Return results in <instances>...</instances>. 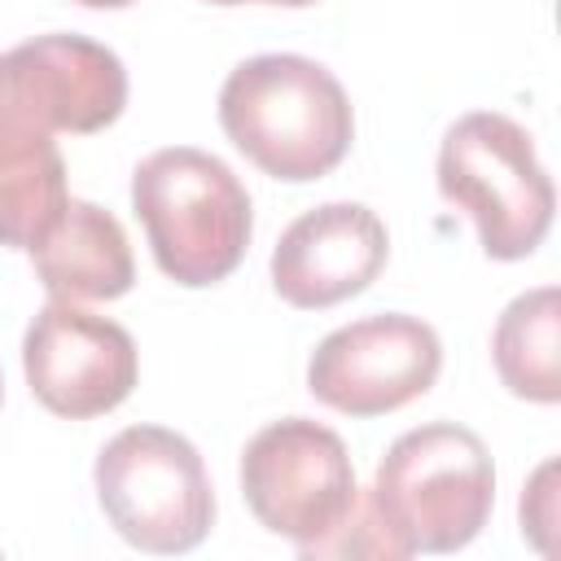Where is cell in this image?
Masks as SVG:
<instances>
[{"label":"cell","instance_id":"cell-1","mask_svg":"<svg viewBox=\"0 0 561 561\" xmlns=\"http://www.w3.org/2000/svg\"><path fill=\"white\" fill-rule=\"evenodd\" d=\"M219 127L259 171L302 184L329 175L346 158L355 114L342 83L320 61L263 53L224 79Z\"/></svg>","mask_w":561,"mask_h":561},{"label":"cell","instance_id":"cell-2","mask_svg":"<svg viewBox=\"0 0 561 561\" xmlns=\"http://www.w3.org/2000/svg\"><path fill=\"white\" fill-rule=\"evenodd\" d=\"M364 504L394 557L456 552L478 539L491 517L495 469L473 430L434 421L390 443Z\"/></svg>","mask_w":561,"mask_h":561},{"label":"cell","instance_id":"cell-3","mask_svg":"<svg viewBox=\"0 0 561 561\" xmlns=\"http://www.w3.org/2000/svg\"><path fill=\"white\" fill-rule=\"evenodd\" d=\"M131 206L162 276L188 289L237 272L254 232L245 184L224 158L193 145L149 153L131 175Z\"/></svg>","mask_w":561,"mask_h":561},{"label":"cell","instance_id":"cell-4","mask_svg":"<svg viewBox=\"0 0 561 561\" xmlns=\"http://www.w3.org/2000/svg\"><path fill=\"white\" fill-rule=\"evenodd\" d=\"M438 193L478 224L500 263L526 259L552 228L557 193L522 123L495 110L456 118L438 145Z\"/></svg>","mask_w":561,"mask_h":561},{"label":"cell","instance_id":"cell-5","mask_svg":"<svg viewBox=\"0 0 561 561\" xmlns=\"http://www.w3.org/2000/svg\"><path fill=\"white\" fill-rule=\"evenodd\" d=\"M96 500L140 552H188L215 526V495L197 447L162 425H127L96 456Z\"/></svg>","mask_w":561,"mask_h":561},{"label":"cell","instance_id":"cell-6","mask_svg":"<svg viewBox=\"0 0 561 561\" xmlns=\"http://www.w3.org/2000/svg\"><path fill=\"white\" fill-rule=\"evenodd\" d=\"M127 105V70L88 35H39L0 53V149L101 131Z\"/></svg>","mask_w":561,"mask_h":561},{"label":"cell","instance_id":"cell-7","mask_svg":"<svg viewBox=\"0 0 561 561\" xmlns=\"http://www.w3.org/2000/svg\"><path fill=\"white\" fill-rule=\"evenodd\" d=\"M241 491L250 513L302 548L329 539L355 508V465L346 443L307 416L263 425L241 451Z\"/></svg>","mask_w":561,"mask_h":561},{"label":"cell","instance_id":"cell-8","mask_svg":"<svg viewBox=\"0 0 561 561\" xmlns=\"http://www.w3.org/2000/svg\"><path fill=\"white\" fill-rule=\"evenodd\" d=\"M443 368L438 333L403 311L333 329L307 364V390L346 416H386L421 399Z\"/></svg>","mask_w":561,"mask_h":561},{"label":"cell","instance_id":"cell-9","mask_svg":"<svg viewBox=\"0 0 561 561\" xmlns=\"http://www.w3.org/2000/svg\"><path fill=\"white\" fill-rule=\"evenodd\" d=\"M31 394L70 421L114 412L136 386V342L123 324L92 316L66 298L39 307L22 337Z\"/></svg>","mask_w":561,"mask_h":561},{"label":"cell","instance_id":"cell-10","mask_svg":"<svg viewBox=\"0 0 561 561\" xmlns=\"http://www.w3.org/2000/svg\"><path fill=\"white\" fill-rule=\"evenodd\" d=\"M386 224L359 202H329L298 215L272 250V285L289 307L320 311L355 298L386 267Z\"/></svg>","mask_w":561,"mask_h":561},{"label":"cell","instance_id":"cell-11","mask_svg":"<svg viewBox=\"0 0 561 561\" xmlns=\"http://www.w3.org/2000/svg\"><path fill=\"white\" fill-rule=\"evenodd\" d=\"M31 259H35V272L44 280V289L53 298H66V302L123 298L136 280L127 232L96 202H75L70 197L61 219L31 250Z\"/></svg>","mask_w":561,"mask_h":561},{"label":"cell","instance_id":"cell-12","mask_svg":"<svg viewBox=\"0 0 561 561\" xmlns=\"http://www.w3.org/2000/svg\"><path fill=\"white\" fill-rule=\"evenodd\" d=\"M557 329H561V294L552 285L517 294L491 337L500 381L530 403L561 399V364H557Z\"/></svg>","mask_w":561,"mask_h":561},{"label":"cell","instance_id":"cell-13","mask_svg":"<svg viewBox=\"0 0 561 561\" xmlns=\"http://www.w3.org/2000/svg\"><path fill=\"white\" fill-rule=\"evenodd\" d=\"M66 202V162L53 140L0 149V245L35 250Z\"/></svg>","mask_w":561,"mask_h":561},{"label":"cell","instance_id":"cell-14","mask_svg":"<svg viewBox=\"0 0 561 561\" xmlns=\"http://www.w3.org/2000/svg\"><path fill=\"white\" fill-rule=\"evenodd\" d=\"M557 460H543L535 469V478L522 491V535H530V543L539 552H552V530H557Z\"/></svg>","mask_w":561,"mask_h":561},{"label":"cell","instance_id":"cell-15","mask_svg":"<svg viewBox=\"0 0 561 561\" xmlns=\"http://www.w3.org/2000/svg\"><path fill=\"white\" fill-rule=\"evenodd\" d=\"M210 4H285V9H302V4H316V0H210Z\"/></svg>","mask_w":561,"mask_h":561},{"label":"cell","instance_id":"cell-16","mask_svg":"<svg viewBox=\"0 0 561 561\" xmlns=\"http://www.w3.org/2000/svg\"><path fill=\"white\" fill-rule=\"evenodd\" d=\"M75 4H88V9H127L136 0H75Z\"/></svg>","mask_w":561,"mask_h":561},{"label":"cell","instance_id":"cell-17","mask_svg":"<svg viewBox=\"0 0 561 561\" xmlns=\"http://www.w3.org/2000/svg\"><path fill=\"white\" fill-rule=\"evenodd\" d=\"M0 394H4V381H0Z\"/></svg>","mask_w":561,"mask_h":561}]
</instances>
